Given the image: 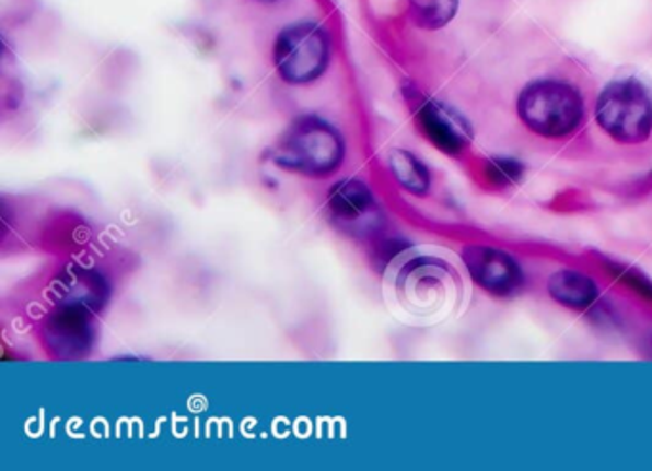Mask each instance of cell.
<instances>
[{
  "mask_svg": "<svg viewBox=\"0 0 652 471\" xmlns=\"http://www.w3.org/2000/svg\"><path fill=\"white\" fill-rule=\"evenodd\" d=\"M393 284L398 304L411 317L439 321L462 304V275L442 256H410L398 266Z\"/></svg>",
  "mask_w": 652,
  "mask_h": 471,
  "instance_id": "cell-1",
  "label": "cell"
},
{
  "mask_svg": "<svg viewBox=\"0 0 652 471\" xmlns=\"http://www.w3.org/2000/svg\"><path fill=\"white\" fill-rule=\"evenodd\" d=\"M345 142L337 128L319 117L296 119L273 148V163L306 178H326L341 166Z\"/></svg>",
  "mask_w": 652,
  "mask_h": 471,
  "instance_id": "cell-2",
  "label": "cell"
},
{
  "mask_svg": "<svg viewBox=\"0 0 652 471\" xmlns=\"http://www.w3.org/2000/svg\"><path fill=\"white\" fill-rule=\"evenodd\" d=\"M519 115L532 132L544 138L572 134L584 119V99L572 84L536 81L519 96Z\"/></svg>",
  "mask_w": 652,
  "mask_h": 471,
  "instance_id": "cell-3",
  "label": "cell"
},
{
  "mask_svg": "<svg viewBox=\"0 0 652 471\" xmlns=\"http://www.w3.org/2000/svg\"><path fill=\"white\" fill-rule=\"evenodd\" d=\"M599 127L616 142H645L652 132V97L636 79H620L605 86L595 107Z\"/></svg>",
  "mask_w": 652,
  "mask_h": 471,
  "instance_id": "cell-4",
  "label": "cell"
},
{
  "mask_svg": "<svg viewBox=\"0 0 652 471\" xmlns=\"http://www.w3.org/2000/svg\"><path fill=\"white\" fill-rule=\"evenodd\" d=\"M273 61L281 79L306 84L324 75L329 61L326 31L312 22H299L281 31L273 45Z\"/></svg>",
  "mask_w": 652,
  "mask_h": 471,
  "instance_id": "cell-5",
  "label": "cell"
},
{
  "mask_svg": "<svg viewBox=\"0 0 652 471\" xmlns=\"http://www.w3.org/2000/svg\"><path fill=\"white\" fill-rule=\"evenodd\" d=\"M462 258L473 281L496 296L508 298L523 291V270L508 252L498 248L470 245L463 248Z\"/></svg>",
  "mask_w": 652,
  "mask_h": 471,
  "instance_id": "cell-6",
  "label": "cell"
},
{
  "mask_svg": "<svg viewBox=\"0 0 652 471\" xmlns=\"http://www.w3.org/2000/svg\"><path fill=\"white\" fill-rule=\"evenodd\" d=\"M419 127L423 134L444 153L457 155L473 140V130L463 115L447 105L426 99L418 109Z\"/></svg>",
  "mask_w": 652,
  "mask_h": 471,
  "instance_id": "cell-7",
  "label": "cell"
},
{
  "mask_svg": "<svg viewBox=\"0 0 652 471\" xmlns=\"http://www.w3.org/2000/svg\"><path fill=\"white\" fill-rule=\"evenodd\" d=\"M327 204L335 220L341 224H358L377 212V202L372 189L357 178L337 181L334 188L329 189Z\"/></svg>",
  "mask_w": 652,
  "mask_h": 471,
  "instance_id": "cell-8",
  "label": "cell"
},
{
  "mask_svg": "<svg viewBox=\"0 0 652 471\" xmlns=\"http://www.w3.org/2000/svg\"><path fill=\"white\" fill-rule=\"evenodd\" d=\"M547 291L555 302L572 309H587L599 298V289L595 281L574 270L555 271L547 283Z\"/></svg>",
  "mask_w": 652,
  "mask_h": 471,
  "instance_id": "cell-9",
  "label": "cell"
},
{
  "mask_svg": "<svg viewBox=\"0 0 652 471\" xmlns=\"http://www.w3.org/2000/svg\"><path fill=\"white\" fill-rule=\"evenodd\" d=\"M69 306H79L89 311L100 309L107 298V284L102 275L91 270H77L56 284Z\"/></svg>",
  "mask_w": 652,
  "mask_h": 471,
  "instance_id": "cell-10",
  "label": "cell"
},
{
  "mask_svg": "<svg viewBox=\"0 0 652 471\" xmlns=\"http://www.w3.org/2000/svg\"><path fill=\"white\" fill-rule=\"evenodd\" d=\"M89 309L79 306L61 307L58 314H54L48 327V334L53 338L54 345L63 348H75L86 345L91 340V322H89Z\"/></svg>",
  "mask_w": 652,
  "mask_h": 471,
  "instance_id": "cell-11",
  "label": "cell"
},
{
  "mask_svg": "<svg viewBox=\"0 0 652 471\" xmlns=\"http://www.w3.org/2000/svg\"><path fill=\"white\" fill-rule=\"evenodd\" d=\"M391 170L395 174L396 181L406 191L414 195H426L431 188V173L414 153L406 150H395L391 153Z\"/></svg>",
  "mask_w": 652,
  "mask_h": 471,
  "instance_id": "cell-12",
  "label": "cell"
},
{
  "mask_svg": "<svg viewBox=\"0 0 652 471\" xmlns=\"http://www.w3.org/2000/svg\"><path fill=\"white\" fill-rule=\"evenodd\" d=\"M411 20L423 30H440L454 20L459 0H408Z\"/></svg>",
  "mask_w": 652,
  "mask_h": 471,
  "instance_id": "cell-13",
  "label": "cell"
},
{
  "mask_svg": "<svg viewBox=\"0 0 652 471\" xmlns=\"http://www.w3.org/2000/svg\"><path fill=\"white\" fill-rule=\"evenodd\" d=\"M523 165L516 163V161H511V158H496L488 165V176L498 181L500 186L513 184L523 176Z\"/></svg>",
  "mask_w": 652,
  "mask_h": 471,
  "instance_id": "cell-14",
  "label": "cell"
},
{
  "mask_svg": "<svg viewBox=\"0 0 652 471\" xmlns=\"http://www.w3.org/2000/svg\"><path fill=\"white\" fill-rule=\"evenodd\" d=\"M624 281H628L630 286H633L636 291L641 292L643 296L647 298L652 299V283L649 279L643 278V275H639V273H628V275H624Z\"/></svg>",
  "mask_w": 652,
  "mask_h": 471,
  "instance_id": "cell-15",
  "label": "cell"
},
{
  "mask_svg": "<svg viewBox=\"0 0 652 471\" xmlns=\"http://www.w3.org/2000/svg\"><path fill=\"white\" fill-rule=\"evenodd\" d=\"M260 2H273V0H260Z\"/></svg>",
  "mask_w": 652,
  "mask_h": 471,
  "instance_id": "cell-16",
  "label": "cell"
}]
</instances>
